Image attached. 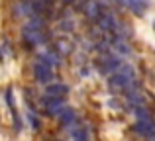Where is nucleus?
<instances>
[{
	"instance_id": "1",
	"label": "nucleus",
	"mask_w": 155,
	"mask_h": 141,
	"mask_svg": "<svg viewBox=\"0 0 155 141\" xmlns=\"http://www.w3.org/2000/svg\"><path fill=\"white\" fill-rule=\"evenodd\" d=\"M51 34L47 30V24L41 16H31L26 24H24L22 31H20V41H22L24 49H35L38 45H45L49 41Z\"/></svg>"
},
{
	"instance_id": "2",
	"label": "nucleus",
	"mask_w": 155,
	"mask_h": 141,
	"mask_svg": "<svg viewBox=\"0 0 155 141\" xmlns=\"http://www.w3.org/2000/svg\"><path fill=\"white\" fill-rule=\"evenodd\" d=\"M106 84H108V90L112 92L114 96H124L128 90L140 86L136 71H134V67L128 65V63H124L116 72H112L110 76H106Z\"/></svg>"
},
{
	"instance_id": "3",
	"label": "nucleus",
	"mask_w": 155,
	"mask_h": 141,
	"mask_svg": "<svg viewBox=\"0 0 155 141\" xmlns=\"http://www.w3.org/2000/svg\"><path fill=\"white\" fill-rule=\"evenodd\" d=\"M122 65H124V57H120L118 53H114L112 49L98 53V57L94 59V69L104 76H110L112 72H116Z\"/></svg>"
},
{
	"instance_id": "4",
	"label": "nucleus",
	"mask_w": 155,
	"mask_h": 141,
	"mask_svg": "<svg viewBox=\"0 0 155 141\" xmlns=\"http://www.w3.org/2000/svg\"><path fill=\"white\" fill-rule=\"evenodd\" d=\"M31 72H34V79L35 82L39 84H51L55 82V69H53L51 65H47V63H43L41 59H35L34 65H31Z\"/></svg>"
},
{
	"instance_id": "5",
	"label": "nucleus",
	"mask_w": 155,
	"mask_h": 141,
	"mask_svg": "<svg viewBox=\"0 0 155 141\" xmlns=\"http://www.w3.org/2000/svg\"><path fill=\"white\" fill-rule=\"evenodd\" d=\"M108 10H110V6H108L106 0H91V2L84 6V16H87L88 22L96 24Z\"/></svg>"
},
{
	"instance_id": "6",
	"label": "nucleus",
	"mask_w": 155,
	"mask_h": 141,
	"mask_svg": "<svg viewBox=\"0 0 155 141\" xmlns=\"http://www.w3.org/2000/svg\"><path fill=\"white\" fill-rule=\"evenodd\" d=\"M65 100H67V98H51V96L43 94L39 106H41V110H43V114H45V116L57 118V116L61 114V110L65 108Z\"/></svg>"
},
{
	"instance_id": "7",
	"label": "nucleus",
	"mask_w": 155,
	"mask_h": 141,
	"mask_svg": "<svg viewBox=\"0 0 155 141\" xmlns=\"http://www.w3.org/2000/svg\"><path fill=\"white\" fill-rule=\"evenodd\" d=\"M132 130L136 131L140 137L143 139H153L155 137V118H140L136 120V123L132 126Z\"/></svg>"
},
{
	"instance_id": "8",
	"label": "nucleus",
	"mask_w": 155,
	"mask_h": 141,
	"mask_svg": "<svg viewBox=\"0 0 155 141\" xmlns=\"http://www.w3.org/2000/svg\"><path fill=\"white\" fill-rule=\"evenodd\" d=\"M4 100H6L8 108H10V116H12V123H14V130L16 131H22V118L18 114V108L14 104V88L6 86L4 88Z\"/></svg>"
},
{
	"instance_id": "9",
	"label": "nucleus",
	"mask_w": 155,
	"mask_h": 141,
	"mask_svg": "<svg viewBox=\"0 0 155 141\" xmlns=\"http://www.w3.org/2000/svg\"><path fill=\"white\" fill-rule=\"evenodd\" d=\"M57 118H59L61 127H67V130H73V127L79 123V114H77V110L71 108V106H65Z\"/></svg>"
},
{
	"instance_id": "10",
	"label": "nucleus",
	"mask_w": 155,
	"mask_h": 141,
	"mask_svg": "<svg viewBox=\"0 0 155 141\" xmlns=\"http://www.w3.org/2000/svg\"><path fill=\"white\" fill-rule=\"evenodd\" d=\"M38 59H41L43 63L51 65L53 69L61 67V61H63V57H61V55L55 51V47H47V49H43L41 53H38Z\"/></svg>"
},
{
	"instance_id": "11",
	"label": "nucleus",
	"mask_w": 155,
	"mask_h": 141,
	"mask_svg": "<svg viewBox=\"0 0 155 141\" xmlns=\"http://www.w3.org/2000/svg\"><path fill=\"white\" fill-rule=\"evenodd\" d=\"M126 8H128V10L132 12L134 16L141 18V16H143L145 12L149 10V8H151V0H128Z\"/></svg>"
},
{
	"instance_id": "12",
	"label": "nucleus",
	"mask_w": 155,
	"mask_h": 141,
	"mask_svg": "<svg viewBox=\"0 0 155 141\" xmlns=\"http://www.w3.org/2000/svg\"><path fill=\"white\" fill-rule=\"evenodd\" d=\"M45 96H51V98H67L69 94V86L65 82H51L45 86Z\"/></svg>"
},
{
	"instance_id": "13",
	"label": "nucleus",
	"mask_w": 155,
	"mask_h": 141,
	"mask_svg": "<svg viewBox=\"0 0 155 141\" xmlns=\"http://www.w3.org/2000/svg\"><path fill=\"white\" fill-rule=\"evenodd\" d=\"M71 133H73V141H91V130L83 123H77L71 130Z\"/></svg>"
},
{
	"instance_id": "14",
	"label": "nucleus",
	"mask_w": 155,
	"mask_h": 141,
	"mask_svg": "<svg viewBox=\"0 0 155 141\" xmlns=\"http://www.w3.org/2000/svg\"><path fill=\"white\" fill-rule=\"evenodd\" d=\"M26 114H28V123H30L31 130H34V131H39V130H41V120H39L38 112H35L34 108H28Z\"/></svg>"
},
{
	"instance_id": "15",
	"label": "nucleus",
	"mask_w": 155,
	"mask_h": 141,
	"mask_svg": "<svg viewBox=\"0 0 155 141\" xmlns=\"http://www.w3.org/2000/svg\"><path fill=\"white\" fill-rule=\"evenodd\" d=\"M88 2H91V0H77V2H75V6H77V8H84Z\"/></svg>"
},
{
	"instance_id": "16",
	"label": "nucleus",
	"mask_w": 155,
	"mask_h": 141,
	"mask_svg": "<svg viewBox=\"0 0 155 141\" xmlns=\"http://www.w3.org/2000/svg\"><path fill=\"white\" fill-rule=\"evenodd\" d=\"M112 4H116V6H124L126 8V4H128V0H110Z\"/></svg>"
},
{
	"instance_id": "17",
	"label": "nucleus",
	"mask_w": 155,
	"mask_h": 141,
	"mask_svg": "<svg viewBox=\"0 0 155 141\" xmlns=\"http://www.w3.org/2000/svg\"><path fill=\"white\" fill-rule=\"evenodd\" d=\"M153 31H155V22H153Z\"/></svg>"
},
{
	"instance_id": "18",
	"label": "nucleus",
	"mask_w": 155,
	"mask_h": 141,
	"mask_svg": "<svg viewBox=\"0 0 155 141\" xmlns=\"http://www.w3.org/2000/svg\"><path fill=\"white\" fill-rule=\"evenodd\" d=\"M147 141H155V137H153V139H147Z\"/></svg>"
}]
</instances>
